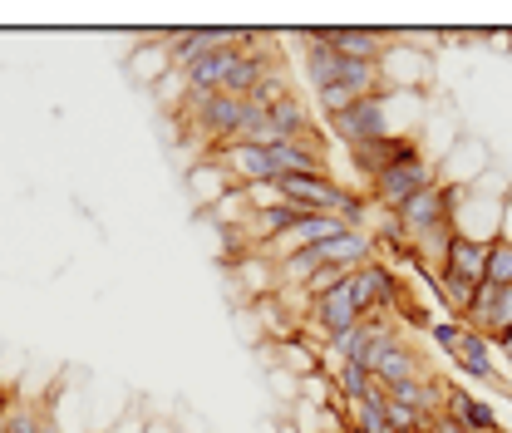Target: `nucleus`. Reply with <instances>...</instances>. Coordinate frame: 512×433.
Returning <instances> with one entry per match:
<instances>
[{
	"label": "nucleus",
	"instance_id": "1",
	"mask_svg": "<svg viewBox=\"0 0 512 433\" xmlns=\"http://www.w3.org/2000/svg\"><path fill=\"white\" fill-rule=\"evenodd\" d=\"M429 183H439V163L429 158V153H419V158H409V163H394V168H384L380 178H370V207H380V212H399L414 192H424Z\"/></svg>",
	"mask_w": 512,
	"mask_h": 433
},
{
	"label": "nucleus",
	"instance_id": "2",
	"mask_svg": "<svg viewBox=\"0 0 512 433\" xmlns=\"http://www.w3.org/2000/svg\"><path fill=\"white\" fill-rule=\"evenodd\" d=\"M325 124H330V133H335L345 148H360V143H375L384 133H399L394 114H389V89L360 99V104H350L340 119H325Z\"/></svg>",
	"mask_w": 512,
	"mask_h": 433
},
{
	"label": "nucleus",
	"instance_id": "3",
	"mask_svg": "<svg viewBox=\"0 0 512 433\" xmlns=\"http://www.w3.org/2000/svg\"><path fill=\"white\" fill-rule=\"evenodd\" d=\"M463 325L468 330H478V335H488L493 345L503 340V335H512V286H478L473 291V306H468V315H463Z\"/></svg>",
	"mask_w": 512,
	"mask_h": 433
},
{
	"label": "nucleus",
	"instance_id": "4",
	"mask_svg": "<svg viewBox=\"0 0 512 433\" xmlns=\"http://www.w3.org/2000/svg\"><path fill=\"white\" fill-rule=\"evenodd\" d=\"M424 148H419V133H384L375 143H360V148H350V163L360 168V178L370 183V178H380L384 168H394V163H409V158H419Z\"/></svg>",
	"mask_w": 512,
	"mask_h": 433
},
{
	"label": "nucleus",
	"instance_id": "5",
	"mask_svg": "<svg viewBox=\"0 0 512 433\" xmlns=\"http://www.w3.org/2000/svg\"><path fill=\"white\" fill-rule=\"evenodd\" d=\"M188 114L197 119L202 138H212V143H222V148H227V143L237 138L242 119H247V99H232V94H207V99L188 104Z\"/></svg>",
	"mask_w": 512,
	"mask_h": 433
},
{
	"label": "nucleus",
	"instance_id": "6",
	"mask_svg": "<svg viewBox=\"0 0 512 433\" xmlns=\"http://www.w3.org/2000/svg\"><path fill=\"white\" fill-rule=\"evenodd\" d=\"M444 414L453 424H463L468 433H508V424L498 419V409L488 399H478L473 389H458V384L444 389Z\"/></svg>",
	"mask_w": 512,
	"mask_h": 433
},
{
	"label": "nucleus",
	"instance_id": "7",
	"mask_svg": "<svg viewBox=\"0 0 512 433\" xmlns=\"http://www.w3.org/2000/svg\"><path fill=\"white\" fill-rule=\"evenodd\" d=\"M493 340L488 335H478V330H468L463 340H458V350L448 355L453 360V370H463L468 379H478V384H493V389H512V384H503V374H498V360H493Z\"/></svg>",
	"mask_w": 512,
	"mask_h": 433
},
{
	"label": "nucleus",
	"instance_id": "8",
	"mask_svg": "<svg viewBox=\"0 0 512 433\" xmlns=\"http://www.w3.org/2000/svg\"><path fill=\"white\" fill-rule=\"evenodd\" d=\"M247 30H188V35H173L168 40V55H173V69H188V64L207 60L227 45H242Z\"/></svg>",
	"mask_w": 512,
	"mask_h": 433
},
{
	"label": "nucleus",
	"instance_id": "9",
	"mask_svg": "<svg viewBox=\"0 0 512 433\" xmlns=\"http://www.w3.org/2000/svg\"><path fill=\"white\" fill-rule=\"evenodd\" d=\"M439 271H448V276H458L463 286H483L488 281V242H473V237H448V251L444 261H439Z\"/></svg>",
	"mask_w": 512,
	"mask_h": 433
},
{
	"label": "nucleus",
	"instance_id": "10",
	"mask_svg": "<svg viewBox=\"0 0 512 433\" xmlns=\"http://www.w3.org/2000/svg\"><path fill=\"white\" fill-rule=\"evenodd\" d=\"M320 45H330L340 60H360V64H380V55L389 50V35L380 30H311Z\"/></svg>",
	"mask_w": 512,
	"mask_h": 433
},
{
	"label": "nucleus",
	"instance_id": "11",
	"mask_svg": "<svg viewBox=\"0 0 512 433\" xmlns=\"http://www.w3.org/2000/svg\"><path fill=\"white\" fill-rule=\"evenodd\" d=\"M276 350H281L276 360H281L286 370L296 374V379H311V374H320V350H316V345H311V340H301V335H291V340H281Z\"/></svg>",
	"mask_w": 512,
	"mask_h": 433
},
{
	"label": "nucleus",
	"instance_id": "12",
	"mask_svg": "<svg viewBox=\"0 0 512 433\" xmlns=\"http://www.w3.org/2000/svg\"><path fill=\"white\" fill-rule=\"evenodd\" d=\"M384 419H389L394 433H424V424H429L419 409H409V404H399V399H389V394H384Z\"/></svg>",
	"mask_w": 512,
	"mask_h": 433
},
{
	"label": "nucleus",
	"instance_id": "13",
	"mask_svg": "<svg viewBox=\"0 0 512 433\" xmlns=\"http://www.w3.org/2000/svg\"><path fill=\"white\" fill-rule=\"evenodd\" d=\"M316 104L325 119H340L350 104H360V94L355 89H345V84H330V89H316Z\"/></svg>",
	"mask_w": 512,
	"mask_h": 433
},
{
	"label": "nucleus",
	"instance_id": "14",
	"mask_svg": "<svg viewBox=\"0 0 512 433\" xmlns=\"http://www.w3.org/2000/svg\"><path fill=\"white\" fill-rule=\"evenodd\" d=\"M488 286H512V242H493L488 247Z\"/></svg>",
	"mask_w": 512,
	"mask_h": 433
},
{
	"label": "nucleus",
	"instance_id": "15",
	"mask_svg": "<svg viewBox=\"0 0 512 433\" xmlns=\"http://www.w3.org/2000/svg\"><path fill=\"white\" fill-rule=\"evenodd\" d=\"M429 335H434V345H439L444 355H453V350H458V340L468 335V325H463V320H434V325H429Z\"/></svg>",
	"mask_w": 512,
	"mask_h": 433
},
{
	"label": "nucleus",
	"instance_id": "16",
	"mask_svg": "<svg viewBox=\"0 0 512 433\" xmlns=\"http://www.w3.org/2000/svg\"><path fill=\"white\" fill-rule=\"evenodd\" d=\"M498 237L512 242V192H508V202H503V227H498Z\"/></svg>",
	"mask_w": 512,
	"mask_h": 433
},
{
	"label": "nucleus",
	"instance_id": "17",
	"mask_svg": "<svg viewBox=\"0 0 512 433\" xmlns=\"http://www.w3.org/2000/svg\"><path fill=\"white\" fill-rule=\"evenodd\" d=\"M498 355H503V360L512 365V335H503V340H498Z\"/></svg>",
	"mask_w": 512,
	"mask_h": 433
}]
</instances>
